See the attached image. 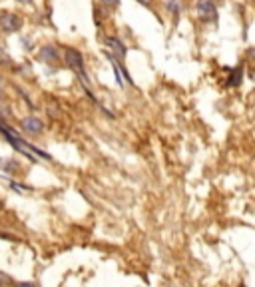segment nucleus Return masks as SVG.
<instances>
[{"mask_svg":"<svg viewBox=\"0 0 255 287\" xmlns=\"http://www.w3.org/2000/svg\"><path fill=\"white\" fill-rule=\"evenodd\" d=\"M66 62H68V66L74 68L82 78H86V76H84V60H82V56H80L78 50L68 48V50H66Z\"/></svg>","mask_w":255,"mask_h":287,"instance_id":"1","label":"nucleus"},{"mask_svg":"<svg viewBox=\"0 0 255 287\" xmlns=\"http://www.w3.org/2000/svg\"><path fill=\"white\" fill-rule=\"evenodd\" d=\"M0 26H2L4 32H16L20 28V20L14 14H2L0 16Z\"/></svg>","mask_w":255,"mask_h":287,"instance_id":"2","label":"nucleus"},{"mask_svg":"<svg viewBox=\"0 0 255 287\" xmlns=\"http://www.w3.org/2000/svg\"><path fill=\"white\" fill-rule=\"evenodd\" d=\"M197 14L203 20H211L215 16V6H213L211 0H199L197 2Z\"/></svg>","mask_w":255,"mask_h":287,"instance_id":"3","label":"nucleus"},{"mask_svg":"<svg viewBox=\"0 0 255 287\" xmlns=\"http://www.w3.org/2000/svg\"><path fill=\"white\" fill-rule=\"evenodd\" d=\"M22 128L28 134H40L42 132V122L38 118H24L22 120Z\"/></svg>","mask_w":255,"mask_h":287,"instance_id":"4","label":"nucleus"},{"mask_svg":"<svg viewBox=\"0 0 255 287\" xmlns=\"http://www.w3.org/2000/svg\"><path fill=\"white\" fill-rule=\"evenodd\" d=\"M106 44H108L118 56H122V58L126 56V46H124L120 40H116V38H106Z\"/></svg>","mask_w":255,"mask_h":287,"instance_id":"5","label":"nucleus"},{"mask_svg":"<svg viewBox=\"0 0 255 287\" xmlns=\"http://www.w3.org/2000/svg\"><path fill=\"white\" fill-rule=\"evenodd\" d=\"M168 4H170V8H172L174 12H178V2H176V0H168Z\"/></svg>","mask_w":255,"mask_h":287,"instance_id":"6","label":"nucleus"},{"mask_svg":"<svg viewBox=\"0 0 255 287\" xmlns=\"http://www.w3.org/2000/svg\"><path fill=\"white\" fill-rule=\"evenodd\" d=\"M102 2H104V4H110V6H114V4H118V2H120V0H102Z\"/></svg>","mask_w":255,"mask_h":287,"instance_id":"7","label":"nucleus"},{"mask_svg":"<svg viewBox=\"0 0 255 287\" xmlns=\"http://www.w3.org/2000/svg\"><path fill=\"white\" fill-rule=\"evenodd\" d=\"M0 281H2V283H8V281H10V277H6V275L0 273Z\"/></svg>","mask_w":255,"mask_h":287,"instance_id":"8","label":"nucleus"},{"mask_svg":"<svg viewBox=\"0 0 255 287\" xmlns=\"http://www.w3.org/2000/svg\"><path fill=\"white\" fill-rule=\"evenodd\" d=\"M18 287H36L34 283H18Z\"/></svg>","mask_w":255,"mask_h":287,"instance_id":"9","label":"nucleus"},{"mask_svg":"<svg viewBox=\"0 0 255 287\" xmlns=\"http://www.w3.org/2000/svg\"><path fill=\"white\" fill-rule=\"evenodd\" d=\"M140 2H142V4H148V2H150V0H140Z\"/></svg>","mask_w":255,"mask_h":287,"instance_id":"10","label":"nucleus"},{"mask_svg":"<svg viewBox=\"0 0 255 287\" xmlns=\"http://www.w3.org/2000/svg\"><path fill=\"white\" fill-rule=\"evenodd\" d=\"M20 2H30V0H20Z\"/></svg>","mask_w":255,"mask_h":287,"instance_id":"11","label":"nucleus"}]
</instances>
